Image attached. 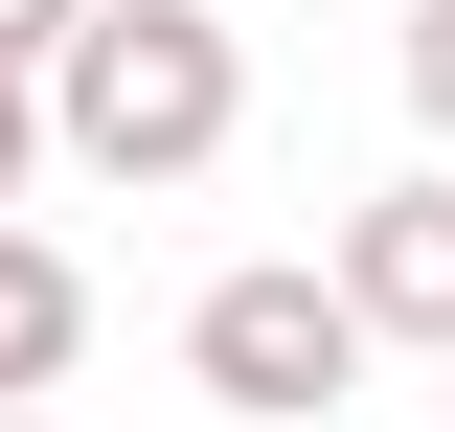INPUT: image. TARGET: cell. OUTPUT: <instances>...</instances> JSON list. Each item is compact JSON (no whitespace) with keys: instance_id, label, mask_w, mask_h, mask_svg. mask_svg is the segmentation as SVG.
<instances>
[{"instance_id":"obj_1","label":"cell","mask_w":455,"mask_h":432,"mask_svg":"<svg viewBox=\"0 0 455 432\" xmlns=\"http://www.w3.org/2000/svg\"><path fill=\"white\" fill-rule=\"evenodd\" d=\"M228 137H251V46H228L205 0H92L68 23V68H46V160H92V182H205Z\"/></svg>"},{"instance_id":"obj_2","label":"cell","mask_w":455,"mask_h":432,"mask_svg":"<svg viewBox=\"0 0 455 432\" xmlns=\"http://www.w3.org/2000/svg\"><path fill=\"white\" fill-rule=\"evenodd\" d=\"M182 387H205L228 432H319L341 387H364V319H341V273L319 251H251L182 296Z\"/></svg>"},{"instance_id":"obj_3","label":"cell","mask_w":455,"mask_h":432,"mask_svg":"<svg viewBox=\"0 0 455 432\" xmlns=\"http://www.w3.org/2000/svg\"><path fill=\"white\" fill-rule=\"evenodd\" d=\"M341 319H364V341H433V364H455V182H387V205H341Z\"/></svg>"},{"instance_id":"obj_4","label":"cell","mask_w":455,"mask_h":432,"mask_svg":"<svg viewBox=\"0 0 455 432\" xmlns=\"http://www.w3.org/2000/svg\"><path fill=\"white\" fill-rule=\"evenodd\" d=\"M68 364H92V273H68L23 205H0V410H46Z\"/></svg>"},{"instance_id":"obj_5","label":"cell","mask_w":455,"mask_h":432,"mask_svg":"<svg viewBox=\"0 0 455 432\" xmlns=\"http://www.w3.org/2000/svg\"><path fill=\"white\" fill-rule=\"evenodd\" d=\"M410 114L455 137V0H410Z\"/></svg>"},{"instance_id":"obj_6","label":"cell","mask_w":455,"mask_h":432,"mask_svg":"<svg viewBox=\"0 0 455 432\" xmlns=\"http://www.w3.org/2000/svg\"><path fill=\"white\" fill-rule=\"evenodd\" d=\"M23 160H46V68H0V205H23Z\"/></svg>"},{"instance_id":"obj_7","label":"cell","mask_w":455,"mask_h":432,"mask_svg":"<svg viewBox=\"0 0 455 432\" xmlns=\"http://www.w3.org/2000/svg\"><path fill=\"white\" fill-rule=\"evenodd\" d=\"M68 23H92V0H0V68H68Z\"/></svg>"},{"instance_id":"obj_8","label":"cell","mask_w":455,"mask_h":432,"mask_svg":"<svg viewBox=\"0 0 455 432\" xmlns=\"http://www.w3.org/2000/svg\"><path fill=\"white\" fill-rule=\"evenodd\" d=\"M0 432H46V410H0Z\"/></svg>"}]
</instances>
